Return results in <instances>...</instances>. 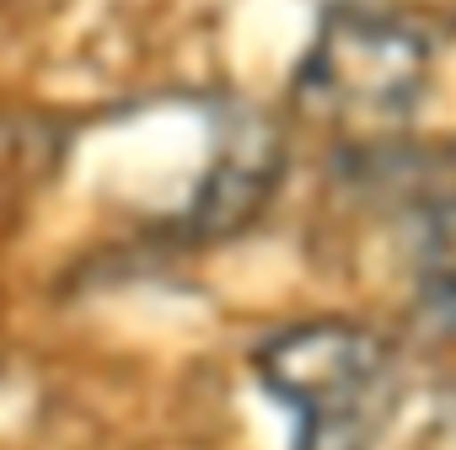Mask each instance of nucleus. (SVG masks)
<instances>
[{"mask_svg": "<svg viewBox=\"0 0 456 450\" xmlns=\"http://www.w3.org/2000/svg\"><path fill=\"white\" fill-rule=\"evenodd\" d=\"M253 370L290 413L296 450H376L403 407V359L365 322L312 317L280 327Z\"/></svg>", "mask_w": 456, "mask_h": 450, "instance_id": "nucleus-1", "label": "nucleus"}, {"mask_svg": "<svg viewBox=\"0 0 456 450\" xmlns=\"http://www.w3.org/2000/svg\"><path fill=\"white\" fill-rule=\"evenodd\" d=\"M424 38L365 12H338L322 22V38L301 70L306 102L338 129H397L413 113L424 86Z\"/></svg>", "mask_w": 456, "mask_h": 450, "instance_id": "nucleus-2", "label": "nucleus"}, {"mask_svg": "<svg viewBox=\"0 0 456 450\" xmlns=\"http://www.w3.org/2000/svg\"><path fill=\"white\" fill-rule=\"evenodd\" d=\"M274 177H280V134L264 118H237V129L220 145L209 182L199 188V204H193L199 231H232V225H242L269 198Z\"/></svg>", "mask_w": 456, "mask_h": 450, "instance_id": "nucleus-3", "label": "nucleus"}, {"mask_svg": "<svg viewBox=\"0 0 456 450\" xmlns=\"http://www.w3.org/2000/svg\"><path fill=\"white\" fill-rule=\"evenodd\" d=\"M413 311L435 338L456 343V198L435 204L413 242Z\"/></svg>", "mask_w": 456, "mask_h": 450, "instance_id": "nucleus-4", "label": "nucleus"}, {"mask_svg": "<svg viewBox=\"0 0 456 450\" xmlns=\"http://www.w3.org/2000/svg\"><path fill=\"white\" fill-rule=\"evenodd\" d=\"M419 450H456V397L440 407V418L424 429V445Z\"/></svg>", "mask_w": 456, "mask_h": 450, "instance_id": "nucleus-5", "label": "nucleus"}]
</instances>
